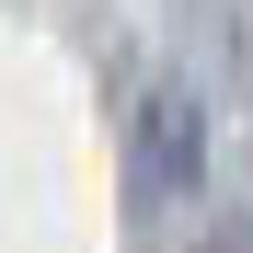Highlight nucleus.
I'll use <instances>...</instances> for the list:
<instances>
[{"mask_svg":"<svg viewBox=\"0 0 253 253\" xmlns=\"http://www.w3.org/2000/svg\"><path fill=\"white\" fill-rule=\"evenodd\" d=\"M196 161H207V115L184 81H150L138 92V196H196Z\"/></svg>","mask_w":253,"mask_h":253,"instance_id":"f257e3e1","label":"nucleus"}]
</instances>
